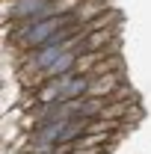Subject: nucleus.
Listing matches in <instances>:
<instances>
[{"instance_id":"obj_1","label":"nucleus","mask_w":151,"mask_h":154,"mask_svg":"<svg viewBox=\"0 0 151 154\" xmlns=\"http://www.w3.org/2000/svg\"><path fill=\"white\" fill-rule=\"evenodd\" d=\"M57 15L54 0H6L3 3V18L9 21H27V18H48Z\"/></svg>"},{"instance_id":"obj_3","label":"nucleus","mask_w":151,"mask_h":154,"mask_svg":"<svg viewBox=\"0 0 151 154\" xmlns=\"http://www.w3.org/2000/svg\"><path fill=\"white\" fill-rule=\"evenodd\" d=\"M122 80L119 74H92V89H89V95H98V98H110L116 92V86H119Z\"/></svg>"},{"instance_id":"obj_2","label":"nucleus","mask_w":151,"mask_h":154,"mask_svg":"<svg viewBox=\"0 0 151 154\" xmlns=\"http://www.w3.org/2000/svg\"><path fill=\"white\" fill-rule=\"evenodd\" d=\"M110 9H107V0H80V6L74 9V15L80 24H89V21L101 18V15H107Z\"/></svg>"}]
</instances>
